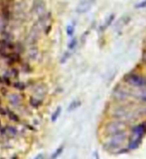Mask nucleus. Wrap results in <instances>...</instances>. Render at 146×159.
<instances>
[{"instance_id":"6ab92c4d","label":"nucleus","mask_w":146,"mask_h":159,"mask_svg":"<svg viewBox=\"0 0 146 159\" xmlns=\"http://www.w3.org/2000/svg\"><path fill=\"white\" fill-rule=\"evenodd\" d=\"M35 159H43V156H42V155H38Z\"/></svg>"},{"instance_id":"9d476101","label":"nucleus","mask_w":146,"mask_h":159,"mask_svg":"<svg viewBox=\"0 0 146 159\" xmlns=\"http://www.w3.org/2000/svg\"><path fill=\"white\" fill-rule=\"evenodd\" d=\"M13 86L18 90H24L26 87V85L23 82H14L13 83Z\"/></svg>"},{"instance_id":"f3484780","label":"nucleus","mask_w":146,"mask_h":159,"mask_svg":"<svg viewBox=\"0 0 146 159\" xmlns=\"http://www.w3.org/2000/svg\"><path fill=\"white\" fill-rule=\"evenodd\" d=\"M69 56H70L69 52H66V53L64 54V56L62 57V59H61V62H62V63H64V62H65V59H68V58H69Z\"/></svg>"},{"instance_id":"f257e3e1","label":"nucleus","mask_w":146,"mask_h":159,"mask_svg":"<svg viewBox=\"0 0 146 159\" xmlns=\"http://www.w3.org/2000/svg\"><path fill=\"white\" fill-rule=\"evenodd\" d=\"M124 82L132 87L146 89V76L137 71H131L124 76Z\"/></svg>"},{"instance_id":"4468645a","label":"nucleus","mask_w":146,"mask_h":159,"mask_svg":"<svg viewBox=\"0 0 146 159\" xmlns=\"http://www.w3.org/2000/svg\"><path fill=\"white\" fill-rule=\"evenodd\" d=\"M141 90H143V91L140 93V95H139L138 97H139L142 101L146 102V89H141Z\"/></svg>"},{"instance_id":"dca6fc26","label":"nucleus","mask_w":146,"mask_h":159,"mask_svg":"<svg viewBox=\"0 0 146 159\" xmlns=\"http://www.w3.org/2000/svg\"><path fill=\"white\" fill-rule=\"evenodd\" d=\"M2 81H4L7 85H10L11 82H10V79H9V77L8 76H3V78H2Z\"/></svg>"},{"instance_id":"ddd939ff","label":"nucleus","mask_w":146,"mask_h":159,"mask_svg":"<svg viewBox=\"0 0 146 159\" xmlns=\"http://www.w3.org/2000/svg\"><path fill=\"white\" fill-rule=\"evenodd\" d=\"M146 7V0H142L141 2L137 3L135 5V8H139V9H142V8H145Z\"/></svg>"},{"instance_id":"20e7f679","label":"nucleus","mask_w":146,"mask_h":159,"mask_svg":"<svg viewBox=\"0 0 146 159\" xmlns=\"http://www.w3.org/2000/svg\"><path fill=\"white\" fill-rule=\"evenodd\" d=\"M9 101H10L11 104L13 105H18V104L20 103V97L18 94H11L10 96H9Z\"/></svg>"},{"instance_id":"f03ea898","label":"nucleus","mask_w":146,"mask_h":159,"mask_svg":"<svg viewBox=\"0 0 146 159\" xmlns=\"http://www.w3.org/2000/svg\"><path fill=\"white\" fill-rule=\"evenodd\" d=\"M94 3H95V0H82L76 7V12L79 13V14L86 13L87 11L90 10Z\"/></svg>"},{"instance_id":"a211bd4d","label":"nucleus","mask_w":146,"mask_h":159,"mask_svg":"<svg viewBox=\"0 0 146 159\" xmlns=\"http://www.w3.org/2000/svg\"><path fill=\"white\" fill-rule=\"evenodd\" d=\"M0 90H1V92H2L3 95H6V93H7V89L6 88H1Z\"/></svg>"},{"instance_id":"423d86ee","label":"nucleus","mask_w":146,"mask_h":159,"mask_svg":"<svg viewBox=\"0 0 146 159\" xmlns=\"http://www.w3.org/2000/svg\"><path fill=\"white\" fill-rule=\"evenodd\" d=\"M114 18H115V15H114V14H111L110 16H109V18L106 20L105 23H104V24L101 26V31H104V30H105L109 25H110V24L112 23V21L114 20Z\"/></svg>"},{"instance_id":"7ed1b4c3","label":"nucleus","mask_w":146,"mask_h":159,"mask_svg":"<svg viewBox=\"0 0 146 159\" xmlns=\"http://www.w3.org/2000/svg\"><path fill=\"white\" fill-rule=\"evenodd\" d=\"M33 9L36 13H38L39 15H43L45 11V4L41 0H36L33 4Z\"/></svg>"},{"instance_id":"f8f14e48","label":"nucleus","mask_w":146,"mask_h":159,"mask_svg":"<svg viewBox=\"0 0 146 159\" xmlns=\"http://www.w3.org/2000/svg\"><path fill=\"white\" fill-rule=\"evenodd\" d=\"M60 112H61V108L59 107V108L56 109V111L53 113V115H52V121H55L57 119L58 116L60 115Z\"/></svg>"},{"instance_id":"aec40b11","label":"nucleus","mask_w":146,"mask_h":159,"mask_svg":"<svg viewBox=\"0 0 146 159\" xmlns=\"http://www.w3.org/2000/svg\"><path fill=\"white\" fill-rule=\"evenodd\" d=\"M1 83H2V78L0 77V84H1Z\"/></svg>"},{"instance_id":"0eeeda50","label":"nucleus","mask_w":146,"mask_h":159,"mask_svg":"<svg viewBox=\"0 0 146 159\" xmlns=\"http://www.w3.org/2000/svg\"><path fill=\"white\" fill-rule=\"evenodd\" d=\"M22 70H23L25 73H30V72H32V67H31L28 63H26V62H24V63H22Z\"/></svg>"},{"instance_id":"9b49d317","label":"nucleus","mask_w":146,"mask_h":159,"mask_svg":"<svg viewBox=\"0 0 146 159\" xmlns=\"http://www.w3.org/2000/svg\"><path fill=\"white\" fill-rule=\"evenodd\" d=\"M76 44H77V39L73 37V38L70 40V42L68 43V48H69L70 50H71V49H74L75 46H76Z\"/></svg>"},{"instance_id":"1a4fd4ad","label":"nucleus","mask_w":146,"mask_h":159,"mask_svg":"<svg viewBox=\"0 0 146 159\" xmlns=\"http://www.w3.org/2000/svg\"><path fill=\"white\" fill-rule=\"evenodd\" d=\"M30 104H31V105H33L34 107H38L41 104V101L39 100V99L35 98V97H31L30 98Z\"/></svg>"},{"instance_id":"6e6552de","label":"nucleus","mask_w":146,"mask_h":159,"mask_svg":"<svg viewBox=\"0 0 146 159\" xmlns=\"http://www.w3.org/2000/svg\"><path fill=\"white\" fill-rule=\"evenodd\" d=\"M6 113L8 114L9 118H10V120H12V121H19V117H18L14 112H12V111H7Z\"/></svg>"},{"instance_id":"2eb2a0df","label":"nucleus","mask_w":146,"mask_h":159,"mask_svg":"<svg viewBox=\"0 0 146 159\" xmlns=\"http://www.w3.org/2000/svg\"><path fill=\"white\" fill-rule=\"evenodd\" d=\"M10 72H11V74L14 78H17L18 74H19V71H18V69H16V68H12V69L10 70Z\"/></svg>"},{"instance_id":"39448f33","label":"nucleus","mask_w":146,"mask_h":159,"mask_svg":"<svg viewBox=\"0 0 146 159\" xmlns=\"http://www.w3.org/2000/svg\"><path fill=\"white\" fill-rule=\"evenodd\" d=\"M75 32V26H74V23L72 24H69L66 26V34L67 36H69V37H72L73 34Z\"/></svg>"}]
</instances>
